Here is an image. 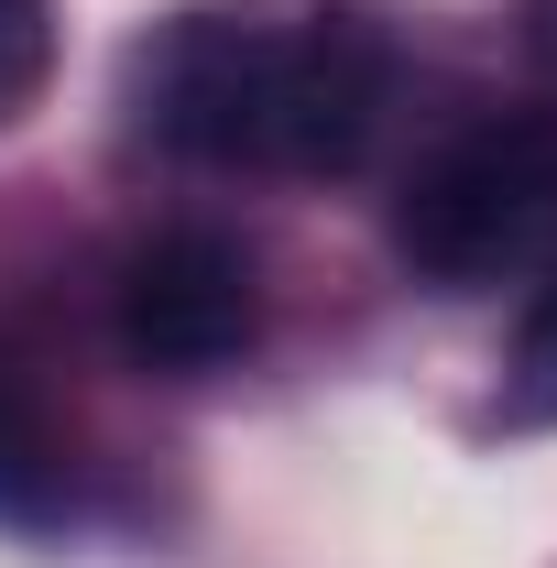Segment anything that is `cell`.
I'll use <instances>...</instances> for the list:
<instances>
[{"label":"cell","instance_id":"1","mask_svg":"<svg viewBox=\"0 0 557 568\" xmlns=\"http://www.w3.org/2000/svg\"><path fill=\"white\" fill-rule=\"evenodd\" d=\"M405 274L482 295V284L557 263V110H492L459 142H437L394 197Z\"/></svg>","mask_w":557,"mask_h":568},{"label":"cell","instance_id":"2","mask_svg":"<svg viewBox=\"0 0 557 568\" xmlns=\"http://www.w3.org/2000/svg\"><path fill=\"white\" fill-rule=\"evenodd\" d=\"M284 22L252 11H175L121 55V121L175 164H263L274 142Z\"/></svg>","mask_w":557,"mask_h":568},{"label":"cell","instance_id":"3","mask_svg":"<svg viewBox=\"0 0 557 568\" xmlns=\"http://www.w3.org/2000/svg\"><path fill=\"white\" fill-rule=\"evenodd\" d=\"M110 317L142 372H219L263 328V274L230 230H153L110 284Z\"/></svg>","mask_w":557,"mask_h":568},{"label":"cell","instance_id":"4","mask_svg":"<svg viewBox=\"0 0 557 568\" xmlns=\"http://www.w3.org/2000/svg\"><path fill=\"white\" fill-rule=\"evenodd\" d=\"M394 99V44L361 11H317L284 22V67H274V142L263 175H350Z\"/></svg>","mask_w":557,"mask_h":568},{"label":"cell","instance_id":"5","mask_svg":"<svg viewBox=\"0 0 557 568\" xmlns=\"http://www.w3.org/2000/svg\"><path fill=\"white\" fill-rule=\"evenodd\" d=\"M67 493H77V459L55 437V416L33 405L22 372H0V525H55Z\"/></svg>","mask_w":557,"mask_h":568},{"label":"cell","instance_id":"6","mask_svg":"<svg viewBox=\"0 0 557 568\" xmlns=\"http://www.w3.org/2000/svg\"><path fill=\"white\" fill-rule=\"evenodd\" d=\"M503 437H536V426H557V274L536 284V306L514 317V339H503V383H492V416Z\"/></svg>","mask_w":557,"mask_h":568},{"label":"cell","instance_id":"7","mask_svg":"<svg viewBox=\"0 0 557 568\" xmlns=\"http://www.w3.org/2000/svg\"><path fill=\"white\" fill-rule=\"evenodd\" d=\"M55 77V0H0V121Z\"/></svg>","mask_w":557,"mask_h":568}]
</instances>
